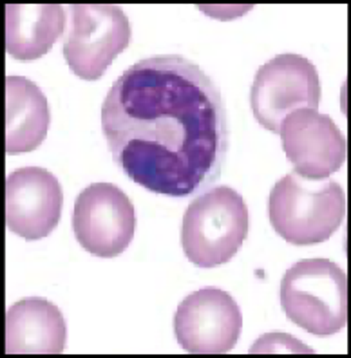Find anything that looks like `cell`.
Instances as JSON below:
<instances>
[{"mask_svg":"<svg viewBox=\"0 0 351 358\" xmlns=\"http://www.w3.org/2000/svg\"><path fill=\"white\" fill-rule=\"evenodd\" d=\"M281 306L292 324L317 336L344 329L348 319V280L328 259H303L281 280Z\"/></svg>","mask_w":351,"mask_h":358,"instance_id":"obj_4","label":"cell"},{"mask_svg":"<svg viewBox=\"0 0 351 358\" xmlns=\"http://www.w3.org/2000/svg\"><path fill=\"white\" fill-rule=\"evenodd\" d=\"M321 78L306 57L285 52L257 69L250 91L255 120L266 131L279 132L281 123L299 109H317Z\"/></svg>","mask_w":351,"mask_h":358,"instance_id":"obj_6","label":"cell"},{"mask_svg":"<svg viewBox=\"0 0 351 358\" xmlns=\"http://www.w3.org/2000/svg\"><path fill=\"white\" fill-rule=\"evenodd\" d=\"M136 230V214L127 194L113 183H92L80 192L73 208V231L85 252L118 257Z\"/></svg>","mask_w":351,"mask_h":358,"instance_id":"obj_7","label":"cell"},{"mask_svg":"<svg viewBox=\"0 0 351 358\" xmlns=\"http://www.w3.org/2000/svg\"><path fill=\"white\" fill-rule=\"evenodd\" d=\"M243 329V315L230 293L203 288L190 293L176 310L178 344L190 353H229Z\"/></svg>","mask_w":351,"mask_h":358,"instance_id":"obj_8","label":"cell"},{"mask_svg":"<svg viewBox=\"0 0 351 358\" xmlns=\"http://www.w3.org/2000/svg\"><path fill=\"white\" fill-rule=\"evenodd\" d=\"M248 228L250 214L241 194L230 187H215L199 194L185 212L181 246L196 266H221L239 252Z\"/></svg>","mask_w":351,"mask_h":358,"instance_id":"obj_3","label":"cell"},{"mask_svg":"<svg viewBox=\"0 0 351 358\" xmlns=\"http://www.w3.org/2000/svg\"><path fill=\"white\" fill-rule=\"evenodd\" d=\"M259 351H266V353H275V351H285V353H294V351H301V353H313L310 348L295 338V336L285 335V333H270V335L261 336L259 341L255 342L252 348V353H259Z\"/></svg>","mask_w":351,"mask_h":358,"instance_id":"obj_14","label":"cell"},{"mask_svg":"<svg viewBox=\"0 0 351 358\" xmlns=\"http://www.w3.org/2000/svg\"><path fill=\"white\" fill-rule=\"evenodd\" d=\"M270 223L286 243L297 246L324 243L346 215V194L331 179L290 172L273 185L268 199Z\"/></svg>","mask_w":351,"mask_h":358,"instance_id":"obj_2","label":"cell"},{"mask_svg":"<svg viewBox=\"0 0 351 358\" xmlns=\"http://www.w3.org/2000/svg\"><path fill=\"white\" fill-rule=\"evenodd\" d=\"M67 324L62 311L42 297L18 301L6 315V351L62 353L66 350Z\"/></svg>","mask_w":351,"mask_h":358,"instance_id":"obj_11","label":"cell"},{"mask_svg":"<svg viewBox=\"0 0 351 358\" xmlns=\"http://www.w3.org/2000/svg\"><path fill=\"white\" fill-rule=\"evenodd\" d=\"M64 192L60 181L40 166H24L6 181L8 228L26 241L48 237L60 223Z\"/></svg>","mask_w":351,"mask_h":358,"instance_id":"obj_9","label":"cell"},{"mask_svg":"<svg viewBox=\"0 0 351 358\" xmlns=\"http://www.w3.org/2000/svg\"><path fill=\"white\" fill-rule=\"evenodd\" d=\"M288 162L304 178L324 179L341 171L346 159V138L335 122L317 109L292 113L279 129Z\"/></svg>","mask_w":351,"mask_h":358,"instance_id":"obj_10","label":"cell"},{"mask_svg":"<svg viewBox=\"0 0 351 358\" xmlns=\"http://www.w3.org/2000/svg\"><path fill=\"white\" fill-rule=\"evenodd\" d=\"M51 123L45 94L22 76L6 78V150L33 152L42 145Z\"/></svg>","mask_w":351,"mask_h":358,"instance_id":"obj_12","label":"cell"},{"mask_svg":"<svg viewBox=\"0 0 351 358\" xmlns=\"http://www.w3.org/2000/svg\"><path fill=\"white\" fill-rule=\"evenodd\" d=\"M62 6H8L6 48L17 60H36L51 51L66 27Z\"/></svg>","mask_w":351,"mask_h":358,"instance_id":"obj_13","label":"cell"},{"mask_svg":"<svg viewBox=\"0 0 351 358\" xmlns=\"http://www.w3.org/2000/svg\"><path fill=\"white\" fill-rule=\"evenodd\" d=\"M64 58L82 80H100L131 42V24L118 6H69Z\"/></svg>","mask_w":351,"mask_h":358,"instance_id":"obj_5","label":"cell"},{"mask_svg":"<svg viewBox=\"0 0 351 358\" xmlns=\"http://www.w3.org/2000/svg\"><path fill=\"white\" fill-rule=\"evenodd\" d=\"M101 131L116 165L134 183L167 197L205 192L229 152L220 87L180 55L132 64L107 92Z\"/></svg>","mask_w":351,"mask_h":358,"instance_id":"obj_1","label":"cell"}]
</instances>
